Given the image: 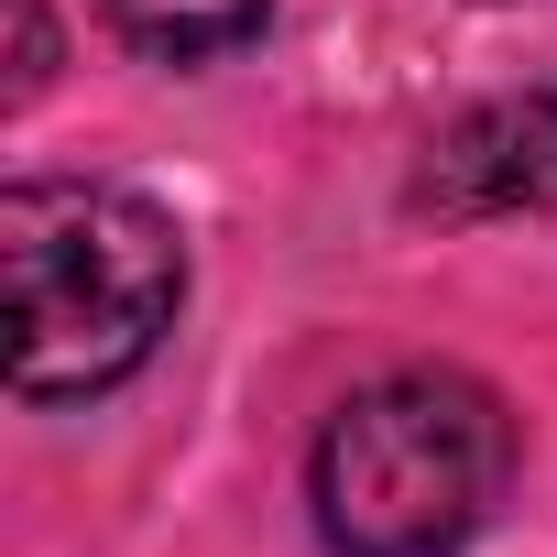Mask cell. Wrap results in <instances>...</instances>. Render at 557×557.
Masks as SVG:
<instances>
[{
	"label": "cell",
	"mask_w": 557,
	"mask_h": 557,
	"mask_svg": "<svg viewBox=\"0 0 557 557\" xmlns=\"http://www.w3.org/2000/svg\"><path fill=\"white\" fill-rule=\"evenodd\" d=\"M0 307H12L23 405L110 394L164 350L186 307V240L132 186L23 175V186H0Z\"/></svg>",
	"instance_id": "6da1fadb"
},
{
	"label": "cell",
	"mask_w": 557,
	"mask_h": 557,
	"mask_svg": "<svg viewBox=\"0 0 557 557\" xmlns=\"http://www.w3.org/2000/svg\"><path fill=\"white\" fill-rule=\"evenodd\" d=\"M513 481V416L470 372H394L361 383L318 448L307 503L329 557H459Z\"/></svg>",
	"instance_id": "7a4b0ae2"
},
{
	"label": "cell",
	"mask_w": 557,
	"mask_h": 557,
	"mask_svg": "<svg viewBox=\"0 0 557 557\" xmlns=\"http://www.w3.org/2000/svg\"><path fill=\"white\" fill-rule=\"evenodd\" d=\"M416 208L437 219H513V208H557V99H481L459 110L426 164H416Z\"/></svg>",
	"instance_id": "3957f363"
},
{
	"label": "cell",
	"mask_w": 557,
	"mask_h": 557,
	"mask_svg": "<svg viewBox=\"0 0 557 557\" xmlns=\"http://www.w3.org/2000/svg\"><path fill=\"white\" fill-rule=\"evenodd\" d=\"M273 0H110V23L121 45H143L153 66H197V55H230L262 34Z\"/></svg>",
	"instance_id": "277c9868"
}]
</instances>
